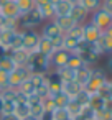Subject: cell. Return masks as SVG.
Here are the masks:
<instances>
[{
  "mask_svg": "<svg viewBox=\"0 0 112 120\" xmlns=\"http://www.w3.org/2000/svg\"><path fill=\"white\" fill-rule=\"evenodd\" d=\"M27 68L30 69L31 74H46V72L51 71L50 56H46V54H43V53H38V51H33V53H30V56H28Z\"/></svg>",
  "mask_w": 112,
  "mask_h": 120,
  "instance_id": "cell-1",
  "label": "cell"
},
{
  "mask_svg": "<svg viewBox=\"0 0 112 120\" xmlns=\"http://www.w3.org/2000/svg\"><path fill=\"white\" fill-rule=\"evenodd\" d=\"M105 81H107V74H105V71L100 69V68H92L91 77H89L87 82L82 86V90H84L86 94H89V95H94V94L99 92L100 86H102Z\"/></svg>",
  "mask_w": 112,
  "mask_h": 120,
  "instance_id": "cell-2",
  "label": "cell"
},
{
  "mask_svg": "<svg viewBox=\"0 0 112 120\" xmlns=\"http://www.w3.org/2000/svg\"><path fill=\"white\" fill-rule=\"evenodd\" d=\"M43 22H45V20H43V17H41V13H40V8L35 7V8H31L30 12L20 15V18H18V30H20V31L35 30V28H36L38 25H41Z\"/></svg>",
  "mask_w": 112,
  "mask_h": 120,
  "instance_id": "cell-3",
  "label": "cell"
},
{
  "mask_svg": "<svg viewBox=\"0 0 112 120\" xmlns=\"http://www.w3.org/2000/svg\"><path fill=\"white\" fill-rule=\"evenodd\" d=\"M31 76L30 69L27 66H17L12 72H8V87L12 89H17L25 79H28Z\"/></svg>",
  "mask_w": 112,
  "mask_h": 120,
  "instance_id": "cell-4",
  "label": "cell"
},
{
  "mask_svg": "<svg viewBox=\"0 0 112 120\" xmlns=\"http://www.w3.org/2000/svg\"><path fill=\"white\" fill-rule=\"evenodd\" d=\"M91 23L96 25L100 31H105L110 25H112V15L107 13L105 10H102L100 7L92 13V18H91Z\"/></svg>",
  "mask_w": 112,
  "mask_h": 120,
  "instance_id": "cell-5",
  "label": "cell"
},
{
  "mask_svg": "<svg viewBox=\"0 0 112 120\" xmlns=\"http://www.w3.org/2000/svg\"><path fill=\"white\" fill-rule=\"evenodd\" d=\"M22 35H23V46H22V49H25L28 53L36 51V46L40 43L41 35L36 30H25V31H22Z\"/></svg>",
  "mask_w": 112,
  "mask_h": 120,
  "instance_id": "cell-6",
  "label": "cell"
},
{
  "mask_svg": "<svg viewBox=\"0 0 112 120\" xmlns=\"http://www.w3.org/2000/svg\"><path fill=\"white\" fill-rule=\"evenodd\" d=\"M69 56H71V53L66 51V49H63V48H61V49H54V51L50 54V63H51V66H54V69H56V68H61V66H66Z\"/></svg>",
  "mask_w": 112,
  "mask_h": 120,
  "instance_id": "cell-7",
  "label": "cell"
},
{
  "mask_svg": "<svg viewBox=\"0 0 112 120\" xmlns=\"http://www.w3.org/2000/svg\"><path fill=\"white\" fill-rule=\"evenodd\" d=\"M100 33H102V31H100L96 25H92L91 22L86 23V25H82V40H84L86 43H96V41L99 40Z\"/></svg>",
  "mask_w": 112,
  "mask_h": 120,
  "instance_id": "cell-8",
  "label": "cell"
},
{
  "mask_svg": "<svg viewBox=\"0 0 112 120\" xmlns=\"http://www.w3.org/2000/svg\"><path fill=\"white\" fill-rule=\"evenodd\" d=\"M0 13L5 18H13V20H18L22 15L18 7H17V2H12V0H7L5 4L0 5Z\"/></svg>",
  "mask_w": 112,
  "mask_h": 120,
  "instance_id": "cell-9",
  "label": "cell"
},
{
  "mask_svg": "<svg viewBox=\"0 0 112 120\" xmlns=\"http://www.w3.org/2000/svg\"><path fill=\"white\" fill-rule=\"evenodd\" d=\"M46 86H48V90H50V95H54L61 90V86H63V81L59 79V76L53 71L46 72Z\"/></svg>",
  "mask_w": 112,
  "mask_h": 120,
  "instance_id": "cell-10",
  "label": "cell"
},
{
  "mask_svg": "<svg viewBox=\"0 0 112 120\" xmlns=\"http://www.w3.org/2000/svg\"><path fill=\"white\" fill-rule=\"evenodd\" d=\"M87 13H89V12H87L82 5L74 4V5H73V8H71L69 18H71L76 25H84V22H86V18H87Z\"/></svg>",
  "mask_w": 112,
  "mask_h": 120,
  "instance_id": "cell-11",
  "label": "cell"
},
{
  "mask_svg": "<svg viewBox=\"0 0 112 120\" xmlns=\"http://www.w3.org/2000/svg\"><path fill=\"white\" fill-rule=\"evenodd\" d=\"M61 90H63L68 97L74 99V97H76V95L82 90V86H81V84H77L76 81H66V82H63Z\"/></svg>",
  "mask_w": 112,
  "mask_h": 120,
  "instance_id": "cell-12",
  "label": "cell"
},
{
  "mask_svg": "<svg viewBox=\"0 0 112 120\" xmlns=\"http://www.w3.org/2000/svg\"><path fill=\"white\" fill-rule=\"evenodd\" d=\"M51 22H53L59 30H61V33H63V35H66L73 26H76V23H74L69 17H54Z\"/></svg>",
  "mask_w": 112,
  "mask_h": 120,
  "instance_id": "cell-13",
  "label": "cell"
},
{
  "mask_svg": "<svg viewBox=\"0 0 112 120\" xmlns=\"http://www.w3.org/2000/svg\"><path fill=\"white\" fill-rule=\"evenodd\" d=\"M43 38H48L50 41L51 40H54V38H58V36H61L63 33H61V30L53 23V22H48L45 26H43V30H41V33H40Z\"/></svg>",
  "mask_w": 112,
  "mask_h": 120,
  "instance_id": "cell-14",
  "label": "cell"
},
{
  "mask_svg": "<svg viewBox=\"0 0 112 120\" xmlns=\"http://www.w3.org/2000/svg\"><path fill=\"white\" fill-rule=\"evenodd\" d=\"M96 43H97V46L100 48V53H102V54H104V53L112 54V36H109L105 31L100 33V36H99V40H97Z\"/></svg>",
  "mask_w": 112,
  "mask_h": 120,
  "instance_id": "cell-15",
  "label": "cell"
},
{
  "mask_svg": "<svg viewBox=\"0 0 112 120\" xmlns=\"http://www.w3.org/2000/svg\"><path fill=\"white\" fill-rule=\"evenodd\" d=\"M8 54L12 56V59H13V63H15L17 66H27L28 56H30L28 51H25V49H17V51H10Z\"/></svg>",
  "mask_w": 112,
  "mask_h": 120,
  "instance_id": "cell-16",
  "label": "cell"
},
{
  "mask_svg": "<svg viewBox=\"0 0 112 120\" xmlns=\"http://www.w3.org/2000/svg\"><path fill=\"white\" fill-rule=\"evenodd\" d=\"M73 8V4L68 0H61L59 4L54 5V17H69Z\"/></svg>",
  "mask_w": 112,
  "mask_h": 120,
  "instance_id": "cell-17",
  "label": "cell"
},
{
  "mask_svg": "<svg viewBox=\"0 0 112 120\" xmlns=\"http://www.w3.org/2000/svg\"><path fill=\"white\" fill-rule=\"evenodd\" d=\"M91 72H92V68H89V66H82V68L76 69V76H74V81H76L77 84L84 86V84L87 82V79L91 77Z\"/></svg>",
  "mask_w": 112,
  "mask_h": 120,
  "instance_id": "cell-18",
  "label": "cell"
},
{
  "mask_svg": "<svg viewBox=\"0 0 112 120\" xmlns=\"http://www.w3.org/2000/svg\"><path fill=\"white\" fill-rule=\"evenodd\" d=\"M54 72L59 76V79H61L63 82H66V81H74V76H76V71H73V69H71V68H68V66L56 68V69H54Z\"/></svg>",
  "mask_w": 112,
  "mask_h": 120,
  "instance_id": "cell-19",
  "label": "cell"
},
{
  "mask_svg": "<svg viewBox=\"0 0 112 120\" xmlns=\"http://www.w3.org/2000/svg\"><path fill=\"white\" fill-rule=\"evenodd\" d=\"M17 90H18L22 95H25L27 100H28V97H30L31 94H35V86L31 84V81H30V77H28V79H25V81L17 87Z\"/></svg>",
  "mask_w": 112,
  "mask_h": 120,
  "instance_id": "cell-20",
  "label": "cell"
},
{
  "mask_svg": "<svg viewBox=\"0 0 112 120\" xmlns=\"http://www.w3.org/2000/svg\"><path fill=\"white\" fill-rule=\"evenodd\" d=\"M66 109V112H68V115H69V118L73 120V118H76L77 115H81V112H82V107L74 100V99H71L69 100V104L64 107Z\"/></svg>",
  "mask_w": 112,
  "mask_h": 120,
  "instance_id": "cell-21",
  "label": "cell"
},
{
  "mask_svg": "<svg viewBox=\"0 0 112 120\" xmlns=\"http://www.w3.org/2000/svg\"><path fill=\"white\" fill-rule=\"evenodd\" d=\"M36 51L38 53H43V54H46V56H50L54 49H53V45H51V41L48 40V38H40V43H38V46H36Z\"/></svg>",
  "mask_w": 112,
  "mask_h": 120,
  "instance_id": "cell-22",
  "label": "cell"
},
{
  "mask_svg": "<svg viewBox=\"0 0 112 120\" xmlns=\"http://www.w3.org/2000/svg\"><path fill=\"white\" fill-rule=\"evenodd\" d=\"M77 45H79L77 40H74V38L69 36V35H63V49H66V51H69V53H74L76 48H77Z\"/></svg>",
  "mask_w": 112,
  "mask_h": 120,
  "instance_id": "cell-23",
  "label": "cell"
},
{
  "mask_svg": "<svg viewBox=\"0 0 112 120\" xmlns=\"http://www.w3.org/2000/svg\"><path fill=\"white\" fill-rule=\"evenodd\" d=\"M53 97V100H54V104H56V109H64L68 104H69V100H71V97H68L63 90H59L58 94H54V95H51Z\"/></svg>",
  "mask_w": 112,
  "mask_h": 120,
  "instance_id": "cell-24",
  "label": "cell"
},
{
  "mask_svg": "<svg viewBox=\"0 0 112 120\" xmlns=\"http://www.w3.org/2000/svg\"><path fill=\"white\" fill-rule=\"evenodd\" d=\"M104 102H105V100H104L99 94H94V95L89 97V105H87V107H91L94 112H99V110L104 109Z\"/></svg>",
  "mask_w": 112,
  "mask_h": 120,
  "instance_id": "cell-25",
  "label": "cell"
},
{
  "mask_svg": "<svg viewBox=\"0 0 112 120\" xmlns=\"http://www.w3.org/2000/svg\"><path fill=\"white\" fill-rule=\"evenodd\" d=\"M30 113L36 118H41L46 112L43 109V100H36V102H30Z\"/></svg>",
  "mask_w": 112,
  "mask_h": 120,
  "instance_id": "cell-26",
  "label": "cell"
},
{
  "mask_svg": "<svg viewBox=\"0 0 112 120\" xmlns=\"http://www.w3.org/2000/svg\"><path fill=\"white\" fill-rule=\"evenodd\" d=\"M38 8H40V13H41L43 20H53V18H54V7H53L50 2L40 5Z\"/></svg>",
  "mask_w": 112,
  "mask_h": 120,
  "instance_id": "cell-27",
  "label": "cell"
},
{
  "mask_svg": "<svg viewBox=\"0 0 112 120\" xmlns=\"http://www.w3.org/2000/svg\"><path fill=\"white\" fill-rule=\"evenodd\" d=\"M15 115L18 118H23V117L30 115V104L28 102H17V105H15Z\"/></svg>",
  "mask_w": 112,
  "mask_h": 120,
  "instance_id": "cell-28",
  "label": "cell"
},
{
  "mask_svg": "<svg viewBox=\"0 0 112 120\" xmlns=\"http://www.w3.org/2000/svg\"><path fill=\"white\" fill-rule=\"evenodd\" d=\"M15 68H17V64L13 63V59H12L10 54H7L5 58L0 59V69H2V71H5V72H12Z\"/></svg>",
  "mask_w": 112,
  "mask_h": 120,
  "instance_id": "cell-29",
  "label": "cell"
},
{
  "mask_svg": "<svg viewBox=\"0 0 112 120\" xmlns=\"http://www.w3.org/2000/svg\"><path fill=\"white\" fill-rule=\"evenodd\" d=\"M22 46H23V35H22V31L18 30V31L15 33V36H13V40H12L10 46H8V53H10V51L22 49Z\"/></svg>",
  "mask_w": 112,
  "mask_h": 120,
  "instance_id": "cell-30",
  "label": "cell"
},
{
  "mask_svg": "<svg viewBox=\"0 0 112 120\" xmlns=\"http://www.w3.org/2000/svg\"><path fill=\"white\" fill-rule=\"evenodd\" d=\"M17 7H18L20 13L23 15V13L30 12L31 8H35L36 5H35V0H17Z\"/></svg>",
  "mask_w": 112,
  "mask_h": 120,
  "instance_id": "cell-31",
  "label": "cell"
},
{
  "mask_svg": "<svg viewBox=\"0 0 112 120\" xmlns=\"http://www.w3.org/2000/svg\"><path fill=\"white\" fill-rule=\"evenodd\" d=\"M66 66L68 68H71L73 71H76V69H79V68H82L84 64H82V61H81V58L76 54V53H71V56H69V59H68V63H66Z\"/></svg>",
  "mask_w": 112,
  "mask_h": 120,
  "instance_id": "cell-32",
  "label": "cell"
},
{
  "mask_svg": "<svg viewBox=\"0 0 112 120\" xmlns=\"http://www.w3.org/2000/svg\"><path fill=\"white\" fill-rule=\"evenodd\" d=\"M79 5H82L87 12H96L100 7V0H79Z\"/></svg>",
  "mask_w": 112,
  "mask_h": 120,
  "instance_id": "cell-33",
  "label": "cell"
},
{
  "mask_svg": "<svg viewBox=\"0 0 112 120\" xmlns=\"http://www.w3.org/2000/svg\"><path fill=\"white\" fill-rule=\"evenodd\" d=\"M51 120H71L66 109H54L51 112Z\"/></svg>",
  "mask_w": 112,
  "mask_h": 120,
  "instance_id": "cell-34",
  "label": "cell"
},
{
  "mask_svg": "<svg viewBox=\"0 0 112 120\" xmlns=\"http://www.w3.org/2000/svg\"><path fill=\"white\" fill-rule=\"evenodd\" d=\"M30 81L35 86V89H38L40 86L46 84V74H31L30 76Z\"/></svg>",
  "mask_w": 112,
  "mask_h": 120,
  "instance_id": "cell-35",
  "label": "cell"
},
{
  "mask_svg": "<svg viewBox=\"0 0 112 120\" xmlns=\"http://www.w3.org/2000/svg\"><path fill=\"white\" fill-rule=\"evenodd\" d=\"M66 35L73 36V38L77 40V41H82V25H76V26H73Z\"/></svg>",
  "mask_w": 112,
  "mask_h": 120,
  "instance_id": "cell-36",
  "label": "cell"
},
{
  "mask_svg": "<svg viewBox=\"0 0 112 120\" xmlns=\"http://www.w3.org/2000/svg\"><path fill=\"white\" fill-rule=\"evenodd\" d=\"M89 97H91L89 94H86L84 90H81V92L74 97V100H76V102H77V104L84 109V107H87V105H89Z\"/></svg>",
  "mask_w": 112,
  "mask_h": 120,
  "instance_id": "cell-37",
  "label": "cell"
},
{
  "mask_svg": "<svg viewBox=\"0 0 112 120\" xmlns=\"http://www.w3.org/2000/svg\"><path fill=\"white\" fill-rule=\"evenodd\" d=\"M15 105L17 102L13 100H4V105H2V112H0V115H5V113H15Z\"/></svg>",
  "mask_w": 112,
  "mask_h": 120,
  "instance_id": "cell-38",
  "label": "cell"
},
{
  "mask_svg": "<svg viewBox=\"0 0 112 120\" xmlns=\"http://www.w3.org/2000/svg\"><path fill=\"white\" fill-rule=\"evenodd\" d=\"M43 109H45V112L46 113H51L54 109H56V104H54V100H53V97L50 95V97H46V99H43Z\"/></svg>",
  "mask_w": 112,
  "mask_h": 120,
  "instance_id": "cell-39",
  "label": "cell"
},
{
  "mask_svg": "<svg viewBox=\"0 0 112 120\" xmlns=\"http://www.w3.org/2000/svg\"><path fill=\"white\" fill-rule=\"evenodd\" d=\"M97 94H99V95H100V97H102L104 100L110 97V87H109V79H107V81H105V82H104V84L100 86V89H99V92H97Z\"/></svg>",
  "mask_w": 112,
  "mask_h": 120,
  "instance_id": "cell-40",
  "label": "cell"
},
{
  "mask_svg": "<svg viewBox=\"0 0 112 120\" xmlns=\"http://www.w3.org/2000/svg\"><path fill=\"white\" fill-rule=\"evenodd\" d=\"M35 94L43 100V99H46V97H50V90H48V86L46 84H43V86H40L38 89H35Z\"/></svg>",
  "mask_w": 112,
  "mask_h": 120,
  "instance_id": "cell-41",
  "label": "cell"
},
{
  "mask_svg": "<svg viewBox=\"0 0 112 120\" xmlns=\"http://www.w3.org/2000/svg\"><path fill=\"white\" fill-rule=\"evenodd\" d=\"M5 87H8V72L0 69V90Z\"/></svg>",
  "mask_w": 112,
  "mask_h": 120,
  "instance_id": "cell-42",
  "label": "cell"
},
{
  "mask_svg": "<svg viewBox=\"0 0 112 120\" xmlns=\"http://www.w3.org/2000/svg\"><path fill=\"white\" fill-rule=\"evenodd\" d=\"M100 8L112 15V0H100Z\"/></svg>",
  "mask_w": 112,
  "mask_h": 120,
  "instance_id": "cell-43",
  "label": "cell"
},
{
  "mask_svg": "<svg viewBox=\"0 0 112 120\" xmlns=\"http://www.w3.org/2000/svg\"><path fill=\"white\" fill-rule=\"evenodd\" d=\"M51 45H53V49H61L63 48V35L54 38V40H51Z\"/></svg>",
  "mask_w": 112,
  "mask_h": 120,
  "instance_id": "cell-44",
  "label": "cell"
},
{
  "mask_svg": "<svg viewBox=\"0 0 112 120\" xmlns=\"http://www.w3.org/2000/svg\"><path fill=\"white\" fill-rule=\"evenodd\" d=\"M0 120H20V118L15 113H5V115L2 113V115H0Z\"/></svg>",
  "mask_w": 112,
  "mask_h": 120,
  "instance_id": "cell-45",
  "label": "cell"
},
{
  "mask_svg": "<svg viewBox=\"0 0 112 120\" xmlns=\"http://www.w3.org/2000/svg\"><path fill=\"white\" fill-rule=\"evenodd\" d=\"M104 110H107V112L112 113V97L105 99V102H104Z\"/></svg>",
  "mask_w": 112,
  "mask_h": 120,
  "instance_id": "cell-46",
  "label": "cell"
},
{
  "mask_svg": "<svg viewBox=\"0 0 112 120\" xmlns=\"http://www.w3.org/2000/svg\"><path fill=\"white\" fill-rule=\"evenodd\" d=\"M105 71H107L109 74H112V54H110V58L107 59V63H105Z\"/></svg>",
  "mask_w": 112,
  "mask_h": 120,
  "instance_id": "cell-47",
  "label": "cell"
},
{
  "mask_svg": "<svg viewBox=\"0 0 112 120\" xmlns=\"http://www.w3.org/2000/svg\"><path fill=\"white\" fill-rule=\"evenodd\" d=\"M8 54V49L4 46V45H0V59H2V58H5Z\"/></svg>",
  "mask_w": 112,
  "mask_h": 120,
  "instance_id": "cell-48",
  "label": "cell"
},
{
  "mask_svg": "<svg viewBox=\"0 0 112 120\" xmlns=\"http://www.w3.org/2000/svg\"><path fill=\"white\" fill-rule=\"evenodd\" d=\"M50 0H35V5L36 7H40V5H43V4H48Z\"/></svg>",
  "mask_w": 112,
  "mask_h": 120,
  "instance_id": "cell-49",
  "label": "cell"
},
{
  "mask_svg": "<svg viewBox=\"0 0 112 120\" xmlns=\"http://www.w3.org/2000/svg\"><path fill=\"white\" fill-rule=\"evenodd\" d=\"M20 120H40V118H36V117H33V115L30 113V115H27V117H23V118H20Z\"/></svg>",
  "mask_w": 112,
  "mask_h": 120,
  "instance_id": "cell-50",
  "label": "cell"
},
{
  "mask_svg": "<svg viewBox=\"0 0 112 120\" xmlns=\"http://www.w3.org/2000/svg\"><path fill=\"white\" fill-rule=\"evenodd\" d=\"M4 23H5V17H4L2 13H0V30L4 28Z\"/></svg>",
  "mask_w": 112,
  "mask_h": 120,
  "instance_id": "cell-51",
  "label": "cell"
},
{
  "mask_svg": "<svg viewBox=\"0 0 112 120\" xmlns=\"http://www.w3.org/2000/svg\"><path fill=\"white\" fill-rule=\"evenodd\" d=\"M59 2H61V0H50V4H51V5H53V7H54V5H56V4H59Z\"/></svg>",
  "mask_w": 112,
  "mask_h": 120,
  "instance_id": "cell-52",
  "label": "cell"
},
{
  "mask_svg": "<svg viewBox=\"0 0 112 120\" xmlns=\"http://www.w3.org/2000/svg\"><path fill=\"white\" fill-rule=\"evenodd\" d=\"M109 87H110V97H112V79H109Z\"/></svg>",
  "mask_w": 112,
  "mask_h": 120,
  "instance_id": "cell-53",
  "label": "cell"
},
{
  "mask_svg": "<svg viewBox=\"0 0 112 120\" xmlns=\"http://www.w3.org/2000/svg\"><path fill=\"white\" fill-rule=\"evenodd\" d=\"M2 105H4V99L0 97V112H2Z\"/></svg>",
  "mask_w": 112,
  "mask_h": 120,
  "instance_id": "cell-54",
  "label": "cell"
},
{
  "mask_svg": "<svg viewBox=\"0 0 112 120\" xmlns=\"http://www.w3.org/2000/svg\"><path fill=\"white\" fill-rule=\"evenodd\" d=\"M68 2H71V4L74 5V4H79V0H68Z\"/></svg>",
  "mask_w": 112,
  "mask_h": 120,
  "instance_id": "cell-55",
  "label": "cell"
},
{
  "mask_svg": "<svg viewBox=\"0 0 112 120\" xmlns=\"http://www.w3.org/2000/svg\"><path fill=\"white\" fill-rule=\"evenodd\" d=\"M7 2V0H0V5H2V4H5Z\"/></svg>",
  "mask_w": 112,
  "mask_h": 120,
  "instance_id": "cell-56",
  "label": "cell"
},
{
  "mask_svg": "<svg viewBox=\"0 0 112 120\" xmlns=\"http://www.w3.org/2000/svg\"><path fill=\"white\" fill-rule=\"evenodd\" d=\"M91 120H99V118H97V117H96V118H91Z\"/></svg>",
  "mask_w": 112,
  "mask_h": 120,
  "instance_id": "cell-57",
  "label": "cell"
},
{
  "mask_svg": "<svg viewBox=\"0 0 112 120\" xmlns=\"http://www.w3.org/2000/svg\"><path fill=\"white\" fill-rule=\"evenodd\" d=\"M12 2H17V0H12Z\"/></svg>",
  "mask_w": 112,
  "mask_h": 120,
  "instance_id": "cell-58",
  "label": "cell"
}]
</instances>
